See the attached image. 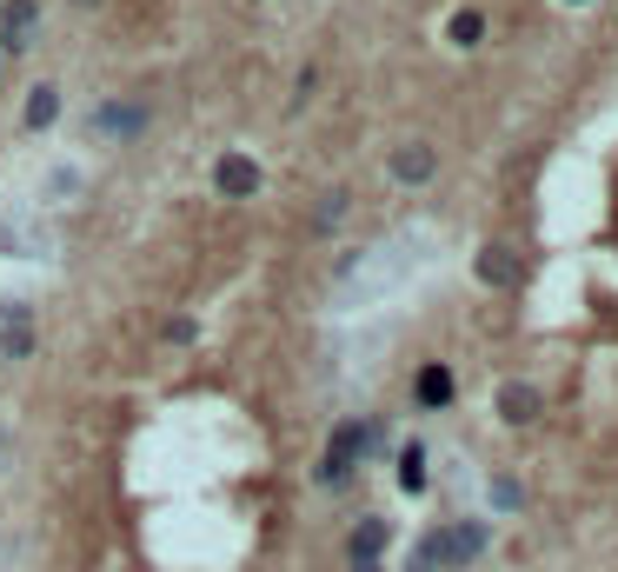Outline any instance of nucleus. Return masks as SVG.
I'll use <instances>...</instances> for the list:
<instances>
[{"label":"nucleus","instance_id":"nucleus-1","mask_svg":"<svg viewBox=\"0 0 618 572\" xmlns=\"http://www.w3.org/2000/svg\"><path fill=\"white\" fill-rule=\"evenodd\" d=\"M486 520H446L432 533V546H439V572H466V565H479L486 559Z\"/></svg>","mask_w":618,"mask_h":572},{"label":"nucleus","instance_id":"nucleus-2","mask_svg":"<svg viewBox=\"0 0 618 572\" xmlns=\"http://www.w3.org/2000/svg\"><path fill=\"white\" fill-rule=\"evenodd\" d=\"M352 472H360V420H346V427L333 433V446H326V459H319L313 479L339 493V486H352Z\"/></svg>","mask_w":618,"mask_h":572},{"label":"nucleus","instance_id":"nucleus-3","mask_svg":"<svg viewBox=\"0 0 618 572\" xmlns=\"http://www.w3.org/2000/svg\"><path fill=\"white\" fill-rule=\"evenodd\" d=\"M386 174H393L399 187H425V180L439 174V147H425V140H406V147H393Z\"/></svg>","mask_w":618,"mask_h":572},{"label":"nucleus","instance_id":"nucleus-4","mask_svg":"<svg viewBox=\"0 0 618 572\" xmlns=\"http://www.w3.org/2000/svg\"><path fill=\"white\" fill-rule=\"evenodd\" d=\"M453 393H459V380H453V366H446V360H425V366H419V380H412L419 413H446Z\"/></svg>","mask_w":618,"mask_h":572},{"label":"nucleus","instance_id":"nucleus-5","mask_svg":"<svg viewBox=\"0 0 618 572\" xmlns=\"http://www.w3.org/2000/svg\"><path fill=\"white\" fill-rule=\"evenodd\" d=\"M213 194L220 200H253L259 194V167H253L246 153H220L213 160Z\"/></svg>","mask_w":618,"mask_h":572},{"label":"nucleus","instance_id":"nucleus-6","mask_svg":"<svg viewBox=\"0 0 618 572\" xmlns=\"http://www.w3.org/2000/svg\"><path fill=\"white\" fill-rule=\"evenodd\" d=\"M94 133H101V140H140V133H147V107H140V101H107V107L94 114Z\"/></svg>","mask_w":618,"mask_h":572},{"label":"nucleus","instance_id":"nucleus-7","mask_svg":"<svg viewBox=\"0 0 618 572\" xmlns=\"http://www.w3.org/2000/svg\"><path fill=\"white\" fill-rule=\"evenodd\" d=\"M386 539H393V520L366 513L360 526H352V539H346V559H352V565H366V559H386Z\"/></svg>","mask_w":618,"mask_h":572},{"label":"nucleus","instance_id":"nucleus-8","mask_svg":"<svg viewBox=\"0 0 618 572\" xmlns=\"http://www.w3.org/2000/svg\"><path fill=\"white\" fill-rule=\"evenodd\" d=\"M499 420H505V427H533V420H539V386L512 380V386L499 393Z\"/></svg>","mask_w":618,"mask_h":572},{"label":"nucleus","instance_id":"nucleus-9","mask_svg":"<svg viewBox=\"0 0 618 572\" xmlns=\"http://www.w3.org/2000/svg\"><path fill=\"white\" fill-rule=\"evenodd\" d=\"M34 21H40L34 0H8V14H0V40H8L14 54H21V47H34Z\"/></svg>","mask_w":618,"mask_h":572},{"label":"nucleus","instance_id":"nucleus-10","mask_svg":"<svg viewBox=\"0 0 618 572\" xmlns=\"http://www.w3.org/2000/svg\"><path fill=\"white\" fill-rule=\"evenodd\" d=\"M0 353H8V360H27V353H34L27 306H8V319H0Z\"/></svg>","mask_w":618,"mask_h":572},{"label":"nucleus","instance_id":"nucleus-11","mask_svg":"<svg viewBox=\"0 0 618 572\" xmlns=\"http://www.w3.org/2000/svg\"><path fill=\"white\" fill-rule=\"evenodd\" d=\"M479 280L486 287H518V254L512 247H479Z\"/></svg>","mask_w":618,"mask_h":572},{"label":"nucleus","instance_id":"nucleus-12","mask_svg":"<svg viewBox=\"0 0 618 572\" xmlns=\"http://www.w3.org/2000/svg\"><path fill=\"white\" fill-rule=\"evenodd\" d=\"M60 120V87H54V80H40V87L27 94V133H47Z\"/></svg>","mask_w":618,"mask_h":572},{"label":"nucleus","instance_id":"nucleus-13","mask_svg":"<svg viewBox=\"0 0 618 572\" xmlns=\"http://www.w3.org/2000/svg\"><path fill=\"white\" fill-rule=\"evenodd\" d=\"M446 40H453V47H479V40H486V14H479V8H459L453 27H446Z\"/></svg>","mask_w":618,"mask_h":572},{"label":"nucleus","instance_id":"nucleus-14","mask_svg":"<svg viewBox=\"0 0 618 572\" xmlns=\"http://www.w3.org/2000/svg\"><path fill=\"white\" fill-rule=\"evenodd\" d=\"M346 213H352V194H346V187H333V194L319 200V213H313V233H333Z\"/></svg>","mask_w":618,"mask_h":572},{"label":"nucleus","instance_id":"nucleus-15","mask_svg":"<svg viewBox=\"0 0 618 572\" xmlns=\"http://www.w3.org/2000/svg\"><path fill=\"white\" fill-rule=\"evenodd\" d=\"M399 486H406V493H425V446L419 440L399 453Z\"/></svg>","mask_w":618,"mask_h":572},{"label":"nucleus","instance_id":"nucleus-16","mask_svg":"<svg viewBox=\"0 0 618 572\" xmlns=\"http://www.w3.org/2000/svg\"><path fill=\"white\" fill-rule=\"evenodd\" d=\"M406 572H439V546H432V533L419 539V552H412V565Z\"/></svg>","mask_w":618,"mask_h":572},{"label":"nucleus","instance_id":"nucleus-17","mask_svg":"<svg viewBox=\"0 0 618 572\" xmlns=\"http://www.w3.org/2000/svg\"><path fill=\"white\" fill-rule=\"evenodd\" d=\"M352 572H386V565H380V559H366V565H352Z\"/></svg>","mask_w":618,"mask_h":572},{"label":"nucleus","instance_id":"nucleus-18","mask_svg":"<svg viewBox=\"0 0 618 572\" xmlns=\"http://www.w3.org/2000/svg\"><path fill=\"white\" fill-rule=\"evenodd\" d=\"M565 8H585V0H565Z\"/></svg>","mask_w":618,"mask_h":572}]
</instances>
